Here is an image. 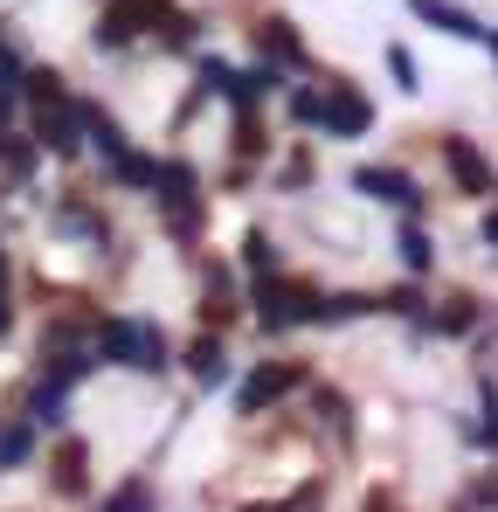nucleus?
<instances>
[{"label": "nucleus", "mask_w": 498, "mask_h": 512, "mask_svg": "<svg viewBox=\"0 0 498 512\" xmlns=\"http://www.w3.org/2000/svg\"><path fill=\"white\" fill-rule=\"evenodd\" d=\"M97 346H104V360L139 367V374H160V367H166V340L153 333V326H139V319H104Z\"/></svg>", "instance_id": "f257e3e1"}, {"label": "nucleus", "mask_w": 498, "mask_h": 512, "mask_svg": "<svg viewBox=\"0 0 498 512\" xmlns=\"http://www.w3.org/2000/svg\"><path fill=\"white\" fill-rule=\"evenodd\" d=\"M256 298H263V326H270V333H284V326H305V319H319V312H326V298H319L312 284H298V277H277V270L263 277V291H256Z\"/></svg>", "instance_id": "f03ea898"}, {"label": "nucleus", "mask_w": 498, "mask_h": 512, "mask_svg": "<svg viewBox=\"0 0 498 512\" xmlns=\"http://www.w3.org/2000/svg\"><path fill=\"white\" fill-rule=\"evenodd\" d=\"M166 14H173L166 0H111L104 21H97V49H125V42H139V35H160Z\"/></svg>", "instance_id": "7ed1b4c3"}, {"label": "nucleus", "mask_w": 498, "mask_h": 512, "mask_svg": "<svg viewBox=\"0 0 498 512\" xmlns=\"http://www.w3.org/2000/svg\"><path fill=\"white\" fill-rule=\"evenodd\" d=\"M298 381H305V367H298V360H263V367H256V374L243 381L236 409H243V416H263V409H270L277 395H291Z\"/></svg>", "instance_id": "20e7f679"}, {"label": "nucleus", "mask_w": 498, "mask_h": 512, "mask_svg": "<svg viewBox=\"0 0 498 512\" xmlns=\"http://www.w3.org/2000/svg\"><path fill=\"white\" fill-rule=\"evenodd\" d=\"M153 187H160L166 222H173L180 236H194V229H201V201H194V167H180V160H173V167H160V180H153Z\"/></svg>", "instance_id": "39448f33"}, {"label": "nucleus", "mask_w": 498, "mask_h": 512, "mask_svg": "<svg viewBox=\"0 0 498 512\" xmlns=\"http://www.w3.org/2000/svg\"><path fill=\"white\" fill-rule=\"evenodd\" d=\"M77 139H83V104H77V97L35 104V146H49V153H77Z\"/></svg>", "instance_id": "423d86ee"}, {"label": "nucleus", "mask_w": 498, "mask_h": 512, "mask_svg": "<svg viewBox=\"0 0 498 512\" xmlns=\"http://www.w3.org/2000/svg\"><path fill=\"white\" fill-rule=\"evenodd\" d=\"M443 167H450V180H457V187H464L471 201H485V194L498 187V180H492V160H485V153H478L471 139H457V132L443 139Z\"/></svg>", "instance_id": "0eeeda50"}, {"label": "nucleus", "mask_w": 498, "mask_h": 512, "mask_svg": "<svg viewBox=\"0 0 498 512\" xmlns=\"http://www.w3.org/2000/svg\"><path fill=\"white\" fill-rule=\"evenodd\" d=\"M319 125H326V132H339V139H360V132L374 125V104H367L353 84H332L326 90V118H319Z\"/></svg>", "instance_id": "6e6552de"}, {"label": "nucleus", "mask_w": 498, "mask_h": 512, "mask_svg": "<svg viewBox=\"0 0 498 512\" xmlns=\"http://www.w3.org/2000/svg\"><path fill=\"white\" fill-rule=\"evenodd\" d=\"M49 485H56L63 499H77L83 485H90V443H83V436H63V443H56V471H49Z\"/></svg>", "instance_id": "1a4fd4ad"}, {"label": "nucleus", "mask_w": 498, "mask_h": 512, "mask_svg": "<svg viewBox=\"0 0 498 512\" xmlns=\"http://www.w3.org/2000/svg\"><path fill=\"white\" fill-rule=\"evenodd\" d=\"M353 187L374 194V201H402V208H415V180L402 167H360V173H353Z\"/></svg>", "instance_id": "9d476101"}, {"label": "nucleus", "mask_w": 498, "mask_h": 512, "mask_svg": "<svg viewBox=\"0 0 498 512\" xmlns=\"http://www.w3.org/2000/svg\"><path fill=\"white\" fill-rule=\"evenodd\" d=\"M409 7L429 21V28H443V35H485L471 7H450V0H409Z\"/></svg>", "instance_id": "9b49d317"}, {"label": "nucleus", "mask_w": 498, "mask_h": 512, "mask_svg": "<svg viewBox=\"0 0 498 512\" xmlns=\"http://www.w3.org/2000/svg\"><path fill=\"white\" fill-rule=\"evenodd\" d=\"M429 326H436V333H471V326H478V298H471V291H450V298L429 312Z\"/></svg>", "instance_id": "f8f14e48"}, {"label": "nucleus", "mask_w": 498, "mask_h": 512, "mask_svg": "<svg viewBox=\"0 0 498 512\" xmlns=\"http://www.w3.org/2000/svg\"><path fill=\"white\" fill-rule=\"evenodd\" d=\"M256 42H263V56H284V63H298V56H305V42H298V28H291V21H263V35H256Z\"/></svg>", "instance_id": "ddd939ff"}, {"label": "nucleus", "mask_w": 498, "mask_h": 512, "mask_svg": "<svg viewBox=\"0 0 498 512\" xmlns=\"http://www.w3.org/2000/svg\"><path fill=\"white\" fill-rule=\"evenodd\" d=\"M111 173H118L125 187H153V180H160V167H153L146 153H132V146H118V153H111Z\"/></svg>", "instance_id": "4468645a"}, {"label": "nucleus", "mask_w": 498, "mask_h": 512, "mask_svg": "<svg viewBox=\"0 0 498 512\" xmlns=\"http://www.w3.org/2000/svg\"><path fill=\"white\" fill-rule=\"evenodd\" d=\"M187 367H194L201 381H215V374H222V340H215V333H201V340L187 346Z\"/></svg>", "instance_id": "2eb2a0df"}, {"label": "nucleus", "mask_w": 498, "mask_h": 512, "mask_svg": "<svg viewBox=\"0 0 498 512\" xmlns=\"http://www.w3.org/2000/svg\"><path fill=\"white\" fill-rule=\"evenodd\" d=\"M21 90H28V104H56V97H70L56 70H21Z\"/></svg>", "instance_id": "dca6fc26"}, {"label": "nucleus", "mask_w": 498, "mask_h": 512, "mask_svg": "<svg viewBox=\"0 0 498 512\" xmlns=\"http://www.w3.org/2000/svg\"><path fill=\"white\" fill-rule=\"evenodd\" d=\"M35 450V423H7L0 429V464H21Z\"/></svg>", "instance_id": "f3484780"}, {"label": "nucleus", "mask_w": 498, "mask_h": 512, "mask_svg": "<svg viewBox=\"0 0 498 512\" xmlns=\"http://www.w3.org/2000/svg\"><path fill=\"white\" fill-rule=\"evenodd\" d=\"M0 167L14 173V180H28V173H35V146H21V139H0Z\"/></svg>", "instance_id": "a211bd4d"}, {"label": "nucleus", "mask_w": 498, "mask_h": 512, "mask_svg": "<svg viewBox=\"0 0 498 512\" xmlns=\"http://www.w3.org/2000/svg\"><path fill=\"white\" fill-rule=\"evenodd\" d=\"M402 263H409V270H429V263H436V250H429L422 229H402Z\"/></svg>", "instance_id": "6ab92c4d"}, {"label": "nucleus", "mask_w": 498, "mask_h": 512, "mask_svg": "<svg viewBox=\"0 0 498 512\" xmlns=\"http://www.w3.org/2000/svg\"><path fill=\"white\" fill-rule=\"evenodd\" d=\"M291 118H298V125H319V118H326V97H319V90H291Z\"/></svg>", "instance_id": "aec40b11"}, {"label": "nucleus", "mask_w": 498, "mask_h": 512, "mask_svg": "<svg viewBox=\"0 0 498 512\" xmlns=\"http://www.w3.org/2000/svg\"><path fill=\"white\" fill-rule=\"evenodd\" d=\"M243 256H249V270H263V277L277 270V250H270V236H263V229H256V236L243 243Z\"/></svg>", "instance_id": "412c9836"}, {"label": "nucleus", "mask_w": 498, "mask_h": 512, "mask_svg": "<svg viewBox=\"0 0 498 512\" xmlns=\"http://www.w3.org/2000/svg\"><path fill=\"white\" fill-rule=\"evenodd\" d=\"M104 512H153V492H146V485H125V492H118Z\"/></svg>", "instance_id": "4be33fe9"}, {"label": "nucleus", "mask_w": 498, "mask_h": 512, "mask_svg": "<svg viewBox=\"0 0 498 512\" xmlns=\"http://www.w3.org/2000/svg\"><path fill=\"white\" fill-rule=\"evenodd\" d=\"M388 70H395V84H402V90H422V84H415V56H409V49H388Z\"/></svg>", "instance_id": "5701e85b"}, {"label": "nucleus", "mask_w": 498, "mask_h": 512, "mask_svg": "<svg viewBox=\"0 0 498 512\" xmlns=\"http://www.w3.org/2000/svg\"><path fill=\"white\" fill-rule=\"evenodd\" d=\"M381 305L402 312V319H422V298H415V291H395V298H381Z\"/></svg>", "instance_id": "b1692460"}, {"label": "nucleus", "mask_w": 498, "mask_h": 512, "mask_svg": "<svg viewBox=\"0 0 498 512\" xmlns=\"http://www.w3.org/2000/svg\"><path fill=\"white\" fill-rule=\"evenodd\" d=\"M7 84H21V56H14V49L0 42V90H7Z\"/></svg>", "instance_id": "393cba45"}, {"label": "nucleus", "mask_w": 498, "mask_h": 512, "mask_svg": "<svg viewBox=\"0 0 498 512\" xmlns=\"http://www.w3.org/2000/svg\"><path fill=\"white\" fill-rule=\"evenodd\" d=\"M7 326H14V305H7V291H0V340H7Z\"/></svg>", "instance_id": "a878e982"}, {"label": "nucleus", "mask_w": 498, "mask_h": 512, "mask_svg": "<svg viewBox=\"0 0 498 512\" xmlns=\"http://www.w3.org/2000/svg\"><path fill=\"white\" fill-rule=\"evenodd\" d=\"M485 243H498V208H492V215H485Z\"/></svg>", "instance_id": "bb28decb"}, {"label": "nucleus", "mask_w": 498, "mask_h": 512, "mask_svg": "<svg viewBox=\"0 0 498 512\" xmlns=\"http://www.w3.org/2000/svg\"><path fill=\"white\" fill-rule=\"evenodd\" d=\"M367 512H388V492H374V499H367Z\"/></svg>", "instance_id": "cd10ccee"}, {"label": "nucleus", "mask_w": 498, "mask_h": 512, "mask_svg": "<svg viewBox=\"0 0 498 512\" xmlns=\"http://www.w3.org/2000/svg\"><path fill=\"white\" fill-rule=\"evenodd\" d=\"M0 284H7V256H0Z\"/></svg>", "instance_id": "c85d7f7f"}, {"label": "nucleus", "mask_w": 498, "mask_h": 512, "mask_svg": "<svg viewBox=\"0 0 498 512\" xmlns=\"http://www.w3.org/2000/svg\"><path fill=\"white\" fill-rule=\"evenodd\" d=\"M492 49H498V28H492Z\"/></svg>", "instance_id": "c756f323"}]
</instances>
